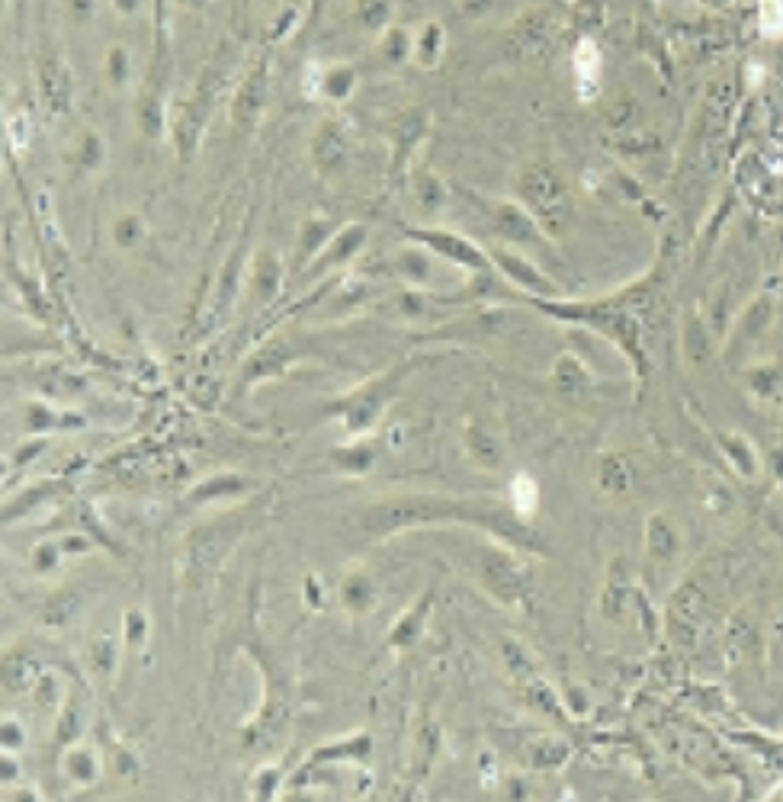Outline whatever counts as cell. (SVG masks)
<instances>
[{
	"mask_svg": "<svg viewBox=\"0 0 783 802\" xmlns=\"http://www.w3.org/2000/svg\"><path fill=\"white\" fill-rule=\"evenodd\" d=\"M180 4H183V7H199V4H203V0H180Z\"/></svg>",
	"mask_w": 783,
	"mask_h": 802,
	"instance_id": "cell-2",
	"label": "cell"
},
{
	"mask_svg": "<svg viewBox=\"0 0 783 802\" xmlns=\"http://www.w3.org/2000/svg\"><path fill=\"white\" fill-rule=\"evenodd\" d=\"M514 495H517V511L520 514H530L536 507V485L530 478H517L514 482Z\"/></svg>",
	"mask_w": 783,
	"mask_h": 802,
	"instance_id": "cell-1",
	"label": "cell"
}]
</instances>
